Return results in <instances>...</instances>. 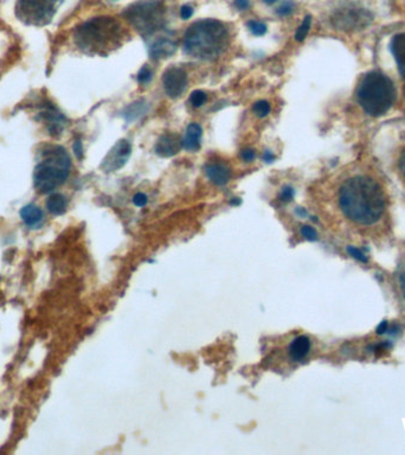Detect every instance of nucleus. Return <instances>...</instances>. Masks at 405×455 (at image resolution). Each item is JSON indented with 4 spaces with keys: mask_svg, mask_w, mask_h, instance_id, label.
<instances>
[{
    "mask_svg": "<svg viewBox=\"0 0 405 455\" xmlns=\"http://www.w3.org/2000/svg\"><path fill=\"white\" fill-rule=\"evenodd\" d=\"M337 199L342 216L362 234H369L387 217V192L369 174H355L345 179Z\"/></svg>",
    "mask_w": 405,
    "mask_h": 455,
    "instance_id": "obj_1",
    "label": "nucleus"
},
{
    "mask_svg": "<svg viewBox=\"0 0 405 455\" xmlns=\"http://www.w3.org/2000/svg\"><path fill=\"white\" fill-rule=\"evenodd\" d=\"M124 41V30L113 17L92 18L76 28L74 42L78 49L90 55H104L117 49Z\"/></svg>",
    "mask_w": 405,
    "mask_h": 455,
    "instance_id": "obj_2",
    "label": "nucleus"
},
{
    "mask_svg": "<svg viewBox=\"0 0 405 455\" xmlns=\"http://www.w3.org/2000/svg\"><path fill=\"white\" fill-rule=\"evenodd\" d=\"M229 43V31L222 21L202 19L188 28L184 51L198 60H211L220 56Z\"/></svg>",
    "mask_w": 405,
    "mask_h": 455,
    "instance_id": "obj_3",
    "label": "nucleus"
},
{
    "mask_svg": "<svg viewBox=\"0 0 405 455\" xmlns=\"http://www.w3.org/2000/svg\"><path fill=\"white\" fill-rule=\"evenodd\" d=\"M357 100L369 117H382L396 101L394 82L380 71H369L359 83Z\"/></svg>",
    "mask_w": 405,
    "mask_h": 455,
    "instance_id": "obj_4",
    "label": "nucleus"
},
{
    "mask_svg": "<svg viewBox=\"0 0 405 455\" xmlns=\"http://www.w3.org/2000/svg\"><path fill=\"white\" fill-rule=\"evenodd\" d=\"M70 170V156L65 149L60 146L48 147L33 173L36 190L39 193H51L65 183Z\"/></svg>",
    "mask_w": 405,
    "mask_h": 455,
    "instance_id": "obj_5",
    "label": "nucleus"
},
{
    "mask_svg": "<svg viewBox=\"0 0 405 455\" xmlns=\"http://www.w3.org/2000/svg\"><path fill=\"white\" fill-rule=\"evenodd\" d=\"M165 5L160 0H142L124 11V18L144 37L154 35L165 28Z\"/></svg>",
    "mask_w": 405,
    "mask_h": 455,
    "instance_id": "obj_6",
    "label": "nucleus"
},
{
    "mask_svg": "<svg viewBox=\"0 0 405 455\" xmlns=\"http://www.w3.org/2000/svg\"><path fill=\"white\" fill-rule=\"evenodd\" d=\"M372 21V12L357 3L344 4L330 16L332 25L342 32L360 31L369 26Z\"/></svg>",
    "mask_w": 405,
    "mask_h": 455,
    "instance_id": "obj_7",
    "label": "nucleus"
},
{
    "mask_svg": "<svg viewBox=\"0 0 405 455\" xmlns=\"http://www.w3.org/2000/svg\"><path fill=\"white\" fill-rule=\"evenodd\" d=\"M60 0H18L16 14L19 21L33 26L49 24Z\"/></svg>",
    "mask_w": 405,
    "mask_h": 455,
    "instance_id": "obj_8",
    "label": "nucleus"
},
{
    "mask_svg": "<svg viewBox=\"0 0 405 455\" xmlns=\"http://www.w3.org/2000/svg\"><path fill=\"white\" fill-rule=\"evenodd\" d=\"M163 90L171 99H177L188 85V74L184 69L171 67L163 75Z\"/></svg>",
    "mask_w": 405,
    "mask_h": 455,
    "instance_id": "obj_9",
    "label": "nucleus"
},
{
    "mask_svg": "<svg viewBox=\"0 0 405 455\" xmlns=\"http://www.w3.org/2000/svg\"><path fill=\"white\" fill-rule=\"evenodd\" d=\"M39 117L42 119L43 124H45L49 134L53 136L60 135L67 124V119L53 103H44L42 110L39 112Z\"/></svg>",
    "mask_w": 405,
    "mask_h": 455,
    "instance_id": "obj_10",
    "label": "nucleus"
},
{
    "mask_svg": "<svg viewBox=\"0 0 405 455\" xmlns=\"http://www.w3.org/2000/svg\"><path fill=\"white\" fill-rule=\"evenodd\" d=\"M131 146L127 140H120L117 142L113 149H110L106 158L103 160L102 167L106 171H115L124 166L131 156Z\"/></svg>",
    "mask_w": 405,
    "mask_h": 455,
    "instance_id": "obj_11",
    "label": "nucleus"
},
{
    "mask_svg": "<svg viewBox=\"0 0 405 455\" xmlns=\"http://www.w3.org/2000/svg\"><path fill=\"white\" fill-rule=\"evenodd\" d=\"M181 147H183V139L179 135L174 133H166L163 134L156 141V153L163 158H170L179 153Z\"/></svg>",
    "mask_w": 405,
    "mask_h": 455,
    "instance_id": "obj_12",
    "label": "nucleus"
},
{
    "mask_svg": "<svg viewBox=\"0 0 405 455\" xmlns=\"http://www.w3.org/2000/svg\"><path fill=\"white\" fill-rule=\"evenodd\" d=\"M177 50V44L172 39L166 38V37H159V38L153 41L152 44L149 46V56L154 60H161V58H167L171 57L176 53Z\"/></svg>",
    "mask_w": 405,
    "mask_h": 455,
    "instance_id": "obj_13",
    "label": "nucleus"
},
{
    "mask_svg": "<svg viewBox=\"0 0 405 455\" xmlns=\"http://www.w3.org/2000/svg\"><path fill=\"white\" fill-rule=\"evenodd\" d=\"M391 51L394 53L401 77L405 80V32L398 33L392 38Z\"/></svg>",
    "mask_w": 405,
    "mask_h": 455,
    "instance_id": "obj_14",
    "label": "nucleus"
},
{
    "mask_svg": "<svg viewBox=\"0 0 405 455\" xmlns=\"http://www.w3.org/2000/svg\"><path fill=\"white\" fill-rule=\"evenodd\" d=\"M205 173L213 184L222 186L230 181V170L223 164L213 163L205 166Z\"/></svg>",
    "mask_w": 405,
    "mask_h": 455,
    "instance_id": "obj_15",
    "label": "nucleus"
},
{
    "mask_svg": "<svg viewBox=\"0 0 405 455\" xmlns=\"http://www.w3.org/2000/svg\"><path fill=\"white\" fill-rule=\"evenodd\" d=\"M21 217L25 225L28 228H37L44 220L43 210L36 204H28L21 210Z\"/></svg>",
    "mask_w": 405,
    "mask_h": 455,
    "instance_id": "obj_16",
    "label": "nucleus"
},
{
    "mask_svg": "<svg viewBox=\"0 0 405 455\" xmlns=\"http://www.w3.org/2000/svg\"><path fill=\"white\" fill-rule=\"evenodd\" d=\"M310 351V341L306 336H300L291 341L289 346V355L294 362H301Z\"/></svg>",
    "mask_w": 405,
    "mask_h": 455,
    "instance_id": "obj_17",
    "label": "nucleus"
},
{
    "mask_svg": "<svg viewBox=\"0 0 405 455\" xmlns=\"http://www.w3.org/2000/svg\"><path fill=\"white\" fill-rule=\"evenodd\" d=\"M202 129L198 124H191L186 129V134L183 139V147L188 151H198L202 145Z\"/></svg>",
    "mask_w": 405,
    "mask_h": 455,
    "instance_id": "obj_18",
    "label": "nucleus"
},
{
    "mask_svg": "<svg viewBox=\"0 0 405 455\" xmlns=\"http://www.w3.org/2000/svg\"><path fill=\"white\" fill-rule=\"evenodd\" d=\"M68 199L62 193H53L46 200V209L53 216H60L67 211Z\"/></svg>",
    "mask_w": 405,
    "mask_h": 455,
    "instance_id": "obj_19",
    "label": "nucleus"
},
{
    "mask_svg": "<svg viewBox=\"0 0 405 455\" xmlns=\"http://www.w3.org/2000/svg\"><path fill=\"white\" fill-rule=\"evenodd\" d=\"M310 25H312V17L310 16H307L302 21L301 25L298 26V30H296V33H295V39L298 41V42H302V41H305L306 37L308 35L309 30H310Z\"/></svg>",
    "mask_w": 405,
    "mask_h": 455,
    "instance_id": "obj_20",
    "label": "nucleus"
},
{
    "mask_svg": "<svg viewBox=\"0 0 405 455\" xmlns=\"http://www.w3.org/2000/svg\"><path fill=\"white\" fill-rule=\"evenodd\" d=\"M144 112H145V106H144V103H133L131 107H128L124 117H126L127 120H134L135 117H138L139 115H142Z\"/></svg>",
    "mask_w": 405,
    "mask_h": 455,
    "instance_id": "obj_21",
    "label": "nucleus"
},
{
    "mask_svg": "<svg viewBox=\"0 0 405 455\" xmlns=\"http://www.w3.org/2000/svg\"><path fill=\"white\" fill-rule=\"evenodd\" d=\"M206 101H207V95H206L205 92H202V90H195V92H192L191 95H190V102H191L192 106L195 107V108L202 107Z\"/></svg>",
    "mask_w": 405,
    "mask_h": 455,
    "instance_id": "obj_22",
    "label": "nucleus"
},
{
    "mask_svg": "<svg viewBox=\"0 0 405 455\" xmlns=\"http://www.w3.org/2000/svg\"><path fill=\"white\" fill-rule=\"evenodd\" d=\"M248 28L252 31V35L255 36L266 35V30H268L266 25L259 21H248Z\"/></svg>",
    "mask_w": 405,
    "mask_h": 455,
    "instance_id": "obj_23",
    "label": "nucleus"
},
{
    "mask_svg": "<svg viewBox=\"0 0 405 455\" xmlns=\"http://www.w3.org/2000/svg\"><path fill=\"white\" fill-rule=\"evenodd\" d=\"M254 113L259 117H264L270 113V105L268 101L266 100H262V101H259V102H256L254 105Z\"/></svg>",
    "mask_w": 405,
    "mask_h": 455,
    "instance_id": "obj_24",
    "label": "nucleus"
},
{
    "mask_svg": "<svg viewBox=\"0 0 405 455\" xmlns=\"http://www.w3.org/2000/svg\"><path fill=\"white\" fill-rule=\"evenodd\" d=\"M136 78H138L139 83L146 85V83H148L152 80V71L147 65H144L141 68V70L139 71V74L136 75Z\"/></svg>",
    "mask_w": 405,
    "mask_h": 455,
    "instance_id": "obj_25",
    "label": "nucleus"
},
{
    "mask_svg": "<svg viewBox=\"0 0 405 455\" xmlns=\"http://www.w3.org/2000/svg\"><path fill=\"white\" fill-rule=\"evenodd\" d=\"M398 289L401 291V298L405 304V266L401 267V270L398 272Z\"/></svg>",
    "mask_w": 405,
    "mask_h": 455,
    "instance_id": "obj_26",
    "label": "nucleus"
},
{
    "mask_svg": "<svg viewBox=\"0 0 405 455\" xmlns=\"http://www.w3.org/2000/svg\"><path fill=\"white\" fill-rule=\"evenodd\" d=\"M301 235L306 240H308V241H315L316 238H318L315 229L312 227H308V225H305V227L301 228Z\"/></svg>",
    "mask_w": 405,
    "mask_h": 455,
    "instance_id": "obj_27",
    "label": "nucleus"
},
{
    "mask_svg": "<svg viewBox=\"0 0 405 455\" xmlns=\"http://www.w3.org/2000/svg\"><path fill=\"white\" fill-rule=\"evenodd\" d=\"M294 11V5L291 1H286V3L282 4L281 6L277 7V14H280L282 17L284 16H288V14H291V12Z\"/></svg>",
    "mask_w": 405,
    "mask_h": 455,
    "instance_id": "obj_28",
    "label": "nucleus"
},
{
    "mask_svg": "<svg viewBox=\"0 0 405 455\" xmlns=\"http://www.w3.org/2000/svg\"><path fill=\"white\" fill-rule=\"evenodd\" d=\"M347 252H350L353 257L360 259L362 262H366V261H367V257L362 254V250L359 248H355V247H352L351 245V247H348Z\"/></svg>",
    "mask_w": 405,
    "mask_h": 455,
    "instance_id": "obj_29",
    "label": "nucleus"
},
{
    "mask_svg": "<svg viewBox=\"0 0 405 455\" xmlns=\"http://www.w3.org/2000/svg\"><path fill=\"white\" fill-rule=\"evenodd\" d=\"M255 151L252 149H244L241 151V158L244 160V161H247V163L252 161V160L255 159Z\"/></svg>",
    "mask_w": 405,
    "mask_h": 455,
    "instance_id": "obj_30",
    "label": "nucleus"
},
{
    "mask_svg": "<svg viewBox=\"0 0 405 455\" xmlns=\"http://www.w3.org/2000/svg\"><path fill=\"white\" fill-rule=\"evenodd\" d=\"M293 197H294V190L289 188V186L284 188L282 192H281V199H282L284 202H291Z\"/></svg>",
    "mask_w": 405,
    "mask_h": 455,
    "instance_id": "obj_31",
    "label": "nucleus"
},
{
    "mask_svg": "<svg viewBox=\"0 0 405 455\" xmlns=\"http://www.w3.org/2000/svg\"><path fill=\"white\" fill-rule=\"evenodd\" d=\"M147 202H148L147 196L144 195V193H136V195L134 196V198H133V203H134L135 205L139 206V208L145 206Z\"/></svg>",
    "mask_w": 405,
    "mask_h": 455,
    "instance_id": "obj_32",
    "label": "nucleus"
},
{
    "mask_svg": "<svg viewBox=\"0 0 405 455\" xmlns=\"http://www.w3.org/2000/svg\"><path fill=\"white\" fill-rule=\"evenodd\" d=\"M192 14H193V9L191 6H188V5H184V6L180 9V17L183 19H190L192 17Z\"/></svg>",
    "mask_w": 405,
    "mask_h": 455,
    "instance_id": "obj_33",
    "label": "nucleus"
},
{
    "mask_svg": "<svg viewBox=\"0 0 405 455\" xmlns=\"http://www.w3.org/2000/svg\"><path fill=\"white\" fill-rule=\"evenodd\" d=\"M74 152L78 159H81L82 156H83V149H82V142L80 141V140H76V141H75Z\"/></svg>",
    "mask_w": 405,
    "mask_h": 455,
    "instance_id": "obj_34",
    "label": "nucleus"
},
{
    "mask_svg": "<svg viewBox=\"0 0 405 455\" xmlns=\"http://www.w3.org/2000/svg\"><path fill=\"white\" fill-rule=\"evenodd\" d=\"M234 5L238 10H247L249 7V0H234Z\"/></svg>",
    "mask_w": 405,
    "mask_h": 455,
    "instance_id": "obj_35",
    "label": "nucleus"
},
{
    "mask_svg": "<svg viewBox=\"0 0 405 455\" xmlns=\"http://www.w3.org/2000/svg\"><path fill=\"white\" fill-rule=\"evenodd\" d=\"M398 168H399L401 176H403V178L405 179V151L401 156V159H399V163H398Z\"/></svg>",
    "mask_w": 405,
    "mask_h": 455,
    "instance_id": "obj_36",
    "label": "nucleus"
},
{
    "mask_svg": "<svg viewBox=\"0 0 405 455\" xmlns=\"http://www.w3.org/2000/svg\"><path fill=\"white\" fill-rule=\"evenodd\" d=\"M276 156H274L273 153L270 152V151H266L263 154V160L266 161V163H273L274 160H275Z\"/></svg>",
    "mask_w": 405,
    "mask_h": 455,
    "instance_id": "obj_37",
    "label": "nucleus"
},
{
    "mask_svg": "<svg viewBox=\"0 0 405 455\" xmlns=\"http://www.w3.org/2000/svg\"><path fill=\"white\" fill-rule=\"evenodd\" d=\"M377 331H378V332H379V333H384V332H385V331H387V321H383V323H382V325H380V326L378 327V328H377Z\"/></svg>",
    "mask_w": 405,
    "mask_h": 455,
    "instance_id": "obj_38",
    "label": "nucleus"
},
{
    "mask_svg": "<svg viewBox=\"0 0 405 455\" xmlns=\"http://www.w3.org/2000/svg\"><path fill=\"white\" fill-rule=\"evenodd\" d=\"M263 1L268 5H271V4L276 3L277 0H263Z\"/></svg>",
    "mask_w": 405,
    "mask_h": 455,
    "instance_id": "obj_39",
    "label": "nucleus"
}]
</instances>
